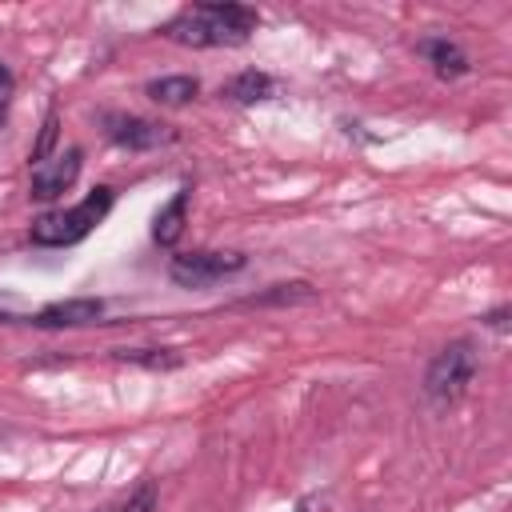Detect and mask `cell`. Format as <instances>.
I'll return each mask as SVG.
<instances>
[{
  "label": "cell",
  "instance_id": "obj_1",
  "mask_svg": "<svg viewBox=\"0 0 512 512\" xmlns=\"http://www.w3.org/2000/svg\"><path fill=\"white\" fill-rule=\"evenodd\" d=\"M260 16L248 4H192L176 12L160 36L184 44V48H236L256 32Z\"/></svg>",
  "mask_w": 512,
  "mask_h": 512
},
{
  "label": "cell",
  "instance_id": "obj_2",
  "mask_svg": "<svg viewBox=\"0 0 512 512\" xmlns=\"http://www.w3.org/2000/svg\"><path fill=\"white\" fill-rule=\"evenodd\" d=\"M112 204H116V192L100 184V188H92L80 204H72L68 212L56 208V212L36 216L32 228H28V236H32L36 248H68V244H80V240L112 212Z\"/></svg>",
  "mask_w": 512,
  "mask_h": 512
},
{
  "label": "cell",
  "instance_id": "obj_3",
  "mask_svg": "<svg viewBox=\"0 0 512 512\" xmlns=\"http://www.w3.org/2000/svg\"><path fill=\"white\" fill-rule=\"evenodd\" d=\"M476 372H480L476 344L472 340H452V344H444L432 356V364L424 372V396L432 404H456L468 392V384H472Z\"/></svg>",
  "mask_w": 512,
  "mask_h": 512
},
{
  "label": "cell",
  "instance_id": "obj_4",
  "mask_svg": "<svg viewBox=\"0 0 512 512\" xmlns=\"http://www.w3.org/2000/svg\"><path fill=\"white\" fill-rule=\"evenodd\" d=\"M248 260L244 252H216V248H200V252H176L168 260V276L172 284L180 288H204V284H216L232 272H240Z\"/></svg>",
  "mask_w": 512,
  "mask_h": 512
},
{
  "label": "cell",
  "instance_id": "obj_5",
  "mask_svg": "<svg viewBox=\"0 0 512 512\" xmlns=\"http://www.w3.org/2000/svg\"><path fill=\"white\" fill-rule=\"evenodd\" d=\"M104 124V136L128 152H148V148H160V144H172L176 140V128L160 124V120H148V116H132V112H104L100 116Z\"/></svg>",
  "mask_w": 512,
  "mask_h": 512
},
{
  "label": "cell",
  "instance_id": "obj_6",
  "mask_svg": "<svg viewBox=\"0 0 512 512\" xmlns=\"http://www.w3.org/2000/svg\"><path fill=\"white\" fill-rule=\"evenodd\" d=\"M80 160H84V152L80 148H68L60 156L36 164L32 168V184H28V196L32 200H56V196H64L76 184V176H80Z\"/></svg>",
  "mask_w": 512,
  "mask_h": 512
},
{
  "label": "cell",
  "instance_id": "obj_7",
  "mask_svg": "<svg viewBox=\"0 0 512 512\" xmlns=\"http://www.w3.org/2000/svg\"><path fill=\"white\" fill-rule=\"evenodd\" d=\"M100 316H104L100 296H72V300H56V304L40 308L36 316H28V324H36V328H80V324H96Z\"/></svg>",
  "mask_w": 512,
  "mask_h": 512
},
{
  "label": "cell",
  "instance_id": "obj_8",
  "mask_svg": "<svg viewBox=\"0 0 512 512\" xmlns=\"http://www.w3.org/2000/svg\"><path fill=\"white\" fill-rule=\"evenodd\" d=\"M416 52L436 68L440 80H456V76L468 72V56H464V48H460L456 40H448V36H424V40L416 44Z\"/></svg>",
  "mask_w": 512,
  "mask_h": 512
},
{
  "label": "cell",
  "instance_id": "obj_9",
  "mask_svg": "<svg viewBox=\"0 0 512 512\" xmlns=\"http://www.w3.org/2000/svg\"><path fill=\"white\" fill-rule=\"evenodd\" d=\"M220 96L232 100V104H260V100L276 96V80L268 72H260V68H244L228 84H220Z\"/></svg>",
  "mask_w": 512,
  "mask_h": 512
},
{
  "label": "cell",
  "instance_id": "obj_10",
  "mask_svg": "<svg viewBox=\"0 0 512 512\" xmlns=\"http://www.w3.org/2000/svg\"><path fill=\"white\" fill-rule=\"evenodd\" d=\"M188 200H192V188H176V196L156 212L152 220V240L172 248L180 236H184V224H188Z\"/></svg>",
  "mask_w": 512,
  "mask_h": 512
},
{
  "label": "cell",
  "instance_id": "obj_11",
  "mask_svg": "<svg viewBox=\"0 0 512 512\" xmlns=\"http://www.w3.org/2000/svg\"><path fill=\"white\" fill-rule=\"evenodd\" d=\"M144 92H148L156 104L176 108V104H188V100L200 96V80H196V76H160V80H148Z\"/></svg>",
  "mask_w": 512,
  "mask_h": 512
},
{
  "label": "cell",
  "instance_id": "obj_12",
  "mask_svg": "<svg viewBox=\"0 0 512 512\" xmlns=\"http://www.w3.org/2000/svg\"><path fill=\"white\" fill-rule=\"evenodd\" d=\"M112 356L120 364H136V368H148V372L180 368V352H172V348H116Z\"/></svg>",
  "mask_w": 512,
  "mask_h": 512
},
{
  "label": "cell",
  "instance_id": "obj_13",
  "mask_svg": "<svg viewBox=\"0 0 512 512\" xmlns=\"http://www.w3.org/2000/svg\"><path fill=\"white\" fill-rule=\"evenodd\" d=\"M308 300H316V288L304 284V280H288V284H272V288L260 292V296H248L244 304H248V308H252V304L268 308V304H308Z\"/></svg>",
  "mask_w": 512,
  "mask_h": 512
},
{
  "label": "cell",
  "instance_id": "obj_14",
  "mask_svg": "<svg viewBox=\"0 0 512 512\" xmlns=\"http://www.w3.org/2000/svg\"><path fill=\"white\" fill-rule=\"evenodd\" d=\"M56 136H60V116H56V112H48V116H44V128H40V140L32 144V168L48 160V152L56 148Z\"/></svg>",
  "mask_w": 512,
  "mask_h": 512
},
{
  "label": "cell",
  "instance_id": "obj_15",
  "mask_svg": "<svg viewBox=\"0 0 512 512\" xmlns=\"http://www.w3.org/2000/svg\"><path fill=\"white\" fill-rule=\"evenodd\" d=\"M120 512H156V484H152V480H144V484L128 496V504H124Z\"/></svg>",
  "mask_w": 512,
  "mask_h": 512
},
{
  "label": "cell",
  "instance_id": "obj_16",
  "mask_svg": "<svg viewBox=\"0 0 512 512\" xmlns=\"http://www.w3.org/2000/svg\"><path fill=\"white\" fill-rule=\"evenodd\" d=\"M12 92H16V80H12L8 64H0V124L8 120V108H12Z\"/></svg>",
  "mask_w": 512,
  "mask_h": 512
},
{
  "label": "cell",
  "instance_id": "obj_17",
  "mask_svg": "<svg viewBox=\"0 0 512 512\" xmlns=\"http://www.w3.org/2000/svg\"><path fill=\"white\" fill-rule=\"evenodd\" d=\"M480 324H488V328H504V324H508V304H500V308L484 312V316H480Z\"/></svg>",
  "mask_w": 512,
  "mask_h": 512
},
{
  "label": "cell",
  "instance_id": "obj_18",
  "mask_svg": "<svg viewBox=\"0 0 512 512\" xmlns=\"http://www.w3.org/2000/svg\"><path fill=\"white\" fill-rule=\"evenodd\" d=\"M312 504H316V500L308 496V500H300V504H296V512H312Z\"/></svg>",
  "mask_w": 512,
  "mask_h": 512
},
{
  "label": "cell",
  "instance_id": "obj_19",
  "mask_svg": "<svg viewBox=\"0 0 512 512\" xmlns=\"http://www.w3.org/2000/svg\"><path fill=\"white\" fill-rule=\"evenodd\" d=\"M0 440H8V428H4V424H0Z\"/></svg>",
  "mask_w": 512,
  "mask_h": 512
}]
</instances>
